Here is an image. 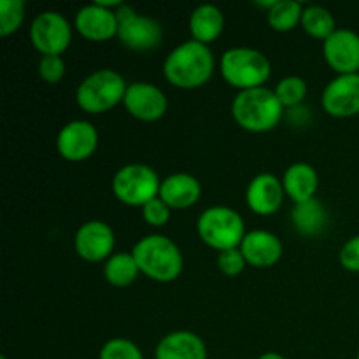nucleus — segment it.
<instances>
[{"label":"nucleus","instance_id":"f257e3e1","mask_svg":"<svg viewBox=\"0 0 359 359\" xmlns=\"http://www.w3.org/2000/svg\"><path fill=\"white\" fill-rule=\"evenodd\" d=\"M214 56L209 46L196 41L182 42L167 56L163 74L170 84L182 90L200 88L212 77Z\"/></svg>","mask_w":359,"mask_h":359},{"label":"nucleus","instance_id":"f03ea898","mask_svg":"<svg viewBox=\"0 0 359 359\" xmlns=\"http://www.w3.org/2000/svg\"><path fill=\"white\" fill-rule=\"evenodd\" d=\"M231 114L237 125L248 132H269L279 125L283 118V104L273 91L266 88H255L241 91L235 97Z\"/></svg>","mask_w":359,"mask_h":359},{"label":"nucleus","instance_id":"7ed1b4c3","mask_svg":"<svg viewBox=\"0 0 359 359\" xmlns=\"http://www.w3.org/2000/svg\"><path fill=\"white\" fill-rule=\"evenodd\" d=\"M139 270L158 283H170L182 272V255L177 245L163 235L140 238L132 251Z\"/></svg>","mask_w":359,"mask_h":359},{"label":"nucleus","instance_id":"20e7f679","mask_svg":"<svg viewBox=\"0 0 359 359\" xmlns=\"http://www.w3.org/2000/svg\"><path fill=\"white\" fill-rule=\"evenodd\" d=\"M272 67L263 53L251 48L228 49L221 58V76L230 86L237 90L263 88L269 81Z\"/></svg>","mask_w":359,"mask_h":359},{"label":"nucleus","instance_id":"39448f33","mask_svg":"<svg viewBox=\"0 0 359 359\" xmlns=\"http://www.w3.org/2000/svg\"><path fill=\"white\" fill-rule=\"evenodd\" d=\"M128 86L116 70L102 69L90 74L79 84L76 100L79 107L88 114H102L125 100Z\"/></svg>","mask_w":359,"mask_h":359},{"label":"nucleus","instance_id":"423d86ee","mask_svg":"<svg viewBox=\"0 0 359 359\" xmlns=\"http://www.w3.org/2000/svg\"><path fill=\"white\" fill-rule=\"evenodd\" d=\"M200 238L217 251L241 248L245 237L244 221L237 210L230 207H209L203 210L196 223Z\"/></svg>","mask_w":359,"mask_h":359},{"label":"nucleus","instance_id":"0eeeda50","mask_svg":"<svg viewBox=\"0 0 359 359\" xmlns=\"http://www.w3.org/2000/svg\"><path fill=\"white\" fill-rule=\"evenodd\" d=\"M160 179L151 167L142 163L125 165L112 179V193L119 202L132 207L149 203L160 195Z\"/></svg>","mask_w":359,"mask_h":359},{"label":"nucleus","instance_id":"6e6552de","mask_svg":"<svg viewBox=\"0 0 359 359\" xmlns=\"http://www.w3.org/2000/svg\"><path fill=\"white\" fill-rule=\"evenodd\" d=\"M118 18V39L123 46L133 51H147L161 42L163 32L154 20L140 16L130 6H119L116 11Z\"/></svg>","mask_w":359,"mask_h":359},{"label":"nucleus","instance_id":"1a4fd4ad","mask_svg":"<svg viewBox=\"0 0 359 359\" xmlns=\"http://www.w3.org/2000/svg\"><path fill=\"white\" fill-rule=\"evenodd\" d=\"M32 44L42 56H60L72 41V30L65 18L55 11H46L39 14L30 28Z\"/></svg>","mask_w":359,"mask_h":359},{"label":"nucleus","instance_id":"9d476101","mask_svg":"<svg viewBox=\"0 0 359 359\" xmlns=\"http://www.w3.org/2000/svg\"><path fill=\"white\" fill-rule=\"evenodd\" d=\"M323 55L326 63L339 76L358 74L359 70V35L347 28H337L325 42Z\"/></svg>","mask_w":359,"mask_h":359},{"label":"nucleus","instance_id":"9b49d317","mask_svg":"<svg viewBox=\"0 0 359 359\" xmlns=\"http://www.w3.org/2000/svg\"><path fill=\"white\" fill-rule=\"evenodd\" d=\"M323 107L333 118L359 114V74L337 76L323 91Z\"/></svg>","mask_w":359,"mask_h":359},{"label":"nucleus","instance_id":"f8f14e48","mask_svg":"<svg viewBox=\"0 0 359 359\" xmlns=\"http://www.w3.org/2000/svg\"><path fill=\"white\" fill-rule=\"evenodd\" d=\"M98 146V132L88 121H70L60 130L56 149L69 161H83L95 153Z\"/></svg>","mask_w":359,"mask_h":359},{"label":"nucleus","instance_id":"ddd939ff","mask_svg":"<svg viewBox=\"0 0 359 359\" xmlns=\"http://www.w3.org/2000/svg\"><path fill=\"white\" fill-rule=\"evenodd\" d=\"M126 111L140 121H158L167 112V97L160 88L149 83L130 84L125 95Z\"/></svg>","mask_w":359,"mask_h":359},{"label":"nucleus","instance_id":"4468645a","mask_svg":"<svg viewBox=\"0 0 359 359\" xmlns=\"http://www.w3.org/2000/svg\"><path fill=\"white\" fill-rule=\"evenodd\" d=\"M114 249V231L104 221H88L76 233V251L91 263L109 258Z\"/></svg>","mask_w":359,"mask_h":359},{"label":"nucleus","instance_id":"2eb2a0df","mask_svg":"<svg viewBox=\"0 0 359 359\" xmlns=\"http://www.w3.org/2000/svg\"><path fill=\"white\" fill-rule=\"evenodd\" d=\"M284 186L276 175L259 174L249 182L245 200L252 212L259 216H272L280 209L284 202Z\"/></svg>","mask_w":359,"mask_h":359},{"label":"nucleus","instance_id":"dca6fc26","mask_svg":"<svg viewBox=\"0 0 359 359\" xmlns=\"http://www.w3.org/2000/svg\"><path fill=\"white\" fill-rule=\"evenodd\" d=\"M118 18L116 11L105 9L98 4L83 7L76 14V28L84 39L95 42H104L118 35Z\"/></svg>","mask_w":359,"mask_h":359},{"label":"nucleus","instance_id":"f3484780","mask_svg":"<svg viewBox=\"0 0 359 359\" xmlns=\"http://www.w3.org/2000/svg\"><path fill=\"white\" fill-rule=\"evenodd\" d=\"M241 252L245 262L258 269L276 265L283 256V244L273 233L265 230H255L245 233L241 244Z\"/></svg>","mask_w":359,"mask_h":359},{"label":"nucleus","instance_id":"a211bd4d","mask_svg":"<svg viewBox=\"0 0 359 359\" xmlns=\"http://www.w3.org/2000/svg\"><path fill=\"white\" fill-rule=\"evenodd\" d=\"M202 195L198 179L189 174H172L160 186V198L170 209H188L195 205Z\"/></svg>","mask_w":359,"mask_h":359},{"label":"nucleus","instance_id":"6ab92c4d","mask_svg":"<svg viewBox=\"0 0 359 359\" xmlns=\"http://www.w3.org/2000/svg\"><path fill=\"white\" fill-rule=\"evenodd\" d=\"M156 359H207L205 344L191 332L168 333L158 344Z\"/></svg>","mask_w":359,"mask_h":359},{"label":"nucleus","instance_id":"aec40b11","mask_svg":"<svg viewBox=\"0 0 359 359\" xmlns=\"http://www.w3.org/2000/svg\"><path fill=\"white\" fill-rule=\"evenodd\" d=\"M318 172L309 163H294L284 172L283 186L286 195L294 203H304L314 198L318 191Z\"/></svg>","mask_w":359,"mask_h":359},{"label":"nucleus","instance_id":"412c9836","mask_svg":"<svg viewBox=\"0 0 359 359\" xmlns=\"http://www.w3.org/2000/svg\"><path fill=\"white\" fill-rule=\"evenodd\" d=\"M224 28V16L216 6L203 4L193 11L189 18V30H191L193 41L209 44L221 35Z\"/></svg>","mask_w":359,"mask_h":359},{"label":"nucleus","instance_id":"4be33fe9","mask_svg":"<svg viewBox=\"0 0 359 359\" xmlns=\"http://www.w3.org/2000/svg\"><path fill=\"white\" fill-rule=\"evenodd\" d=\"M293 223L297 230L304 235H318L328 223V216L319 200L312 198L304 203H297L293 214Z\"/></svg>","mask_w":359,"mask_h":359},{"label":"nucleus","instance_id":"5701e85b","mask_svg":"<svg viewBox=\"0 0 359 359\" xmlns=\"http://www.w3.org/2000/svg\"><path fill=\"white\" fill-rule=\"evenodd\" d=\"M139 272V265H137L133 255H126V252L111 256L104 269V276L107 283L116 287L130 286L137 279Z\"/></svg>","mask_w":359,"mask_h":359},{"label":"nucleus","instance_id":"b1692460","mask_svg":"<svg viewBox=\"0 0 359 359\" xmlns=\"http://www.w3.org/2000/svg\"><path fill=\"white\" fill-rule=\"evenodd\" d=\"M302 27L311 37L321 39V41H326L337 30L332 13L321 6H311L304 9Z\"/></svg>","mask_w":359,"mask_h":359},{"label":"nucleus","instance_id":"393cba45","mask_svg":"<svg viewBox=\"0 0 359 359\" xmlns=\"http://www.w3.org/2000/svg\"><path fill=\"white\" fill-rule=\"evenodd\" d=\"M304 7L294 0H277L269 11V25L276 32H290L302 23Z\"/></svg>","mask_w":359,"mask_h":359},{"label":"nucleus","instance_id":"a878e982","mask_svg":"<svg viewBox=\"0 0 359 359\" xmlns=\"http://www.w3.org/2000/svg\"><path fill=\"white\" fill-rule=\"evenodd\" d=\"M283 107H297L307 97V83L302 77L291 76L280 81L273 90Z\"/></svg>","mask_w":359,"mask_h":359},{"label":"nucleus","instance_id":"bb28decb","mask_svg":"<svg viewBox=\"0 0 359 359\" xmlns=\"http://www.w3.org/2000/svg\"><path fill=\"white\" fill-rule=\"evenodd\" d=\"M25 20L23 0H2L0 2V35L14 34Z\"/></svg>","mask_w":359,"mask_h":359},{"label":"nucleus","instance_id":"cd10ccee","mask_svg":"<svg viewBox=\"0 0 359 359\" xmlns=\"http://www.w3.org/2000/svg\"><path fill=\"white\" fill-rule=\"evenodd\" d=\"M98 359H144L139 347L126 339H112L102 347Z\"/></svg>","mask_w":359,"mask_h":359},{"label":"nucleus","instance_id":"c85d7f7f","mask_svg":"<svg viewBox=\"0 0 359 359\" xmlns=\"http://www.w3.org/2000/svg\"><path fill=\"white\" fill-rule=\"evenodd\" d=\"M142 217L151 226H165L170 219V207L158 196V198L151 200L149 203L142 207Z\"/></svg>","mask_w":359,"mask_h":359},{"label":"nucleus","instance_id":"c756f323","mask_svg":"<svg viewBox=\"0 0 359 359\" xmlns=\"http://www.w3.org/2000/svg\"><path fill=\"white\" fill-rule=\"evenodd\" d=\"M63 74H65V63L60 56L48 55L42 56L39 62V76L49 84H56L62 81Z\"/></svg>","mask_w":359,"mask_h":359},{"label":"nucleus","instance_id":"7c9ffc66","mask_svg":"<svg viewBox=\"0 0 359 359\" xmlns=\"http://www.w3.org/2000/svg\"><path fill=\"white\" fill-rule=\"evenodd\" d=\"M245 263L248 262H245L241 249H228V251L219 252V256H217V266H219L224 276H238L244 270Z\"/></svg>","mask_w":359,"mask_h":359},{"label":"nucleus","instance_id":"2f4dec72","mask_svg":"<svg viewBox=\"0 0 359 359\" xmlns=\"http://www.w3.org/2000/svg\"><path fill=\"white\" fill-rule=\"evenodd\" d=\"M340 263L349 272H359V235L344 244L340 251Z\"/></svg>","mask_w":359,"mask_h":359},{"label":"nucleus","instance_id":"473e14b6","mask_svg":"<svg viewBox=\"0 0 359 359\" xmlns=\"http://www.w3.org/2000/svg\"><path fill=\"white\" fill-rule=\"evenodd\" d=\"M258 359H284V358L277 353H266V354H263V356H259Z\"/></svg>","mask_w":359,"mask_h":359},{"label":"nucleus","instance_id":"72a5a7b5","mask_svg":"<svg viewBox=\"0 0 359 359\" xmlns=\"http://www.w3.org/2000/svg\"><path fill=\"white\" fill-rule=\"evenodd\" d=\"M0 359H6V356H2V358H0Z\"/></svg>","mask_w":359,"mask_h":359},{"label":"nucleus","instance_id":"f704fd0d","mask_svg":"<svg viewBox=\"0 0 359 359\" xmlns=\"http://www.w3.org/2000/svg\"><path fill=\"white\" fill-rule=\"evenodd\" d=\"M358 359H359V354H358Z\"/></svg>","mask_w":359,"mask_h":359}]
</instances>
